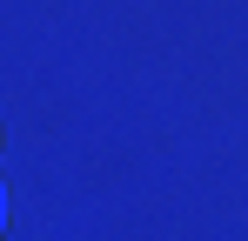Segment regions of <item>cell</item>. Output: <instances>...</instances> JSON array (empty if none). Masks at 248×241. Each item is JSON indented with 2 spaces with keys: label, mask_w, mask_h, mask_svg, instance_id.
<instances>
[{
  "label": "cell",
  "mask_w": 248,
  "mask_h": 241,
  "mask_svg": "<svg viewBox=\"0 0 248 241\" xmlns=\"http://www.w3.org/2000/svg\"><path fill=\"white\" fill-rule=\"evenodd\" d=\"M0 228H7V181H0Z\"/></svg>",
  "instance_id": "1"
}]
</instances>
